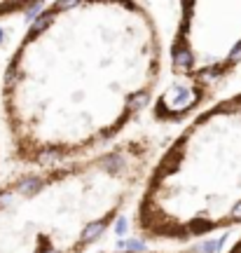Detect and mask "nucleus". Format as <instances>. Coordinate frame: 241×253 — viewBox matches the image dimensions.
Here are the masks:
<instances>
[{
  "instance_id": "f257e3e1",
  "label": "nucleus",
  "mask_w": 241,
  "mask_h": 253,
  "mask_svg": "<svg viewBox=\"0 0 241 253\" xmlns=\"http://www.w3.org/2000/svg\"><path fill=\"white\" fill-rule=\"evenodd\" d=\"M167 50L141 2H54L12 52L0 84L10 157L49 169L122 141L164 82Z\"/></svg>"
},
{
  "instance_id": "39448f33",
  "label": "nucleus",
  "mask_w": 241,
  "mask_h": 253,
  "mask_svg": "<svg viewBox=\"0 0 241 253\" xmlns=\"http://www.w3.org/2000/svg\"><path fill=\"white\" fill-rule=\"evenodd\" d=\"M129 253H201L199 249H185V251H129Z\"/></svg>"
},
{
  "instance_id": "f03ea898",
  "label": "nucleus",
  "mask_w": 241,
  "mask_h": 253,
  "mask_svg": "<svg viewBox=\"0 0 241 253\" xmlns=\"http://www.w3.org/2000/svg\"><path fill=\"white\" fill-rule=\"evenodd\" d=\"M241 225V94L211 103L155 157L134 211L145 242L190 244Z\"/></svg>"
},
{
  "instance_id": "20e7f679",
  "label": "nucleus",
  "mask_w": 241,
  "mask_h": 253,
  "mask_svg": "<svg viewBox=\"0 0 241 253\" xmlns=\"http://www.w3.org/2000/svg\"><path fill=\"white\" fill-rule=\"evenodd\" d=\"M38 5L33 2H0V19L2 17H12V14H19V12H28L35 10Z\"/></svg>"
},
{
  "instance_id": "7ed1b4c3",
  "label": "nucleus",
  "mask_w": 241,
  "mask_h": 253,
  "mask_svg": "<svg viewBox=\"0 0 241 253\" xmlns=\"http://www.w3.org/2000/svg\"><path fill=\"white\" fill-rule=\"evenodd\" d=\"M241 61V2H192L169 50V82L152 103L159 122L194 115Z\"/></svg>"
},
{
  "instance_id": "423d86ee",
  "label": "nucleus",
  "mask_w": 241,
  "mask_h": 253,
  "mask_svg": "<svg viewBox=\"0 0 241 253\" xmlns=\"http://www.w3.org/2000/svg\"><path fill=\"white\" fill-rule=\"evenodd\" d=\"M227 253H241V237L237 239V244H234V246H232V249H230Z\"/></svg>"
}]
</instances>
